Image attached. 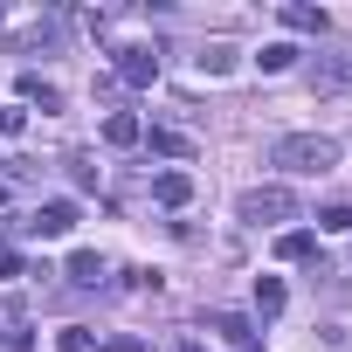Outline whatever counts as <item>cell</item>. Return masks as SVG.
<instances>
[{"instance_id":"1","label":"cell","mask_w":352,"mask_h":352,"mask_svg":"<svg viewBox=\"0 0 352 352\" xmlns=\"http://www.w3.org/2000/svg\"><path fill=\"white\" fill-rule=\"evenodd\" d=\"M270 166H283V173H331V166H338V138H324V131H290V138L270 145Z\"/></svg>"},{"instance_id":"2","label":"cell","mask_w":352,"mask_h":352,"mask_svg":"<svg viewBox=\"0 0 352 352\" xmlns=\"http://www.w3.org/2000/svg\"><path fill=\"white\" fill-rule=\"evenodd\" d=\"M235 214H242L249 228H276V221H297V194H290V187H249V194L235 201Z\"/></svg>"},{"instance_id":"3","label":"cell","mask_w":352,"mask_h":352,"mask_svg":"<svg viewBox=\"0 0 352 352\" xmlns=\"http://www.w3.org/2000/svg\"><path fill=\"white\" fill-rule=\"evenodd\" d=\"M152 76H159V56H152V49H138V42H124V49H118V83L145 90Z\"/></svg>"},{"instance_id":"4","label":"cell","mask_w":352,"mask_h":352,"mask_svg":"<svg viewBox=\"0 0 352 352\" xmlns=\"http://www.w3.org/2000/svg\"><path fill=\"white\" fill-rule=\"evenodd\" d=\"M214 331H221V345H228V352H263V331H256L242 311H214Z\"/></svg>"},{"instance_id":"5","label":"cell","mask_w":352,"mask_h":352,"mask_svg":"<svg viewBox=\"0 0 352 352\" xmlns=\"http://www.w3.org/2000/svg\"><path fill=\"white\" fill-rule=\"evenodd\" d=\"M311 83H318V90H352V49L318 56V63H311Z\"/></svg>"},{"instance_id":"6","label":"cell","mask_w":352,"mask_h":352,"mask_svg":"<svg viewBox=\"0 0 352 352\" xmlns=\"http://www.w3.org/2000/svg\"><path fill=\"white\" fill-rule=\"evenodd\" d=\"M28 228H35V235H69V228H76V201H49Z\"/></svg>"},{"instance_id":"7","label":"cell","mask_w":352,"mask_h":352,"mask_svg":"<svg viewBox=\"0 0 352 352\" xmlns=\"http://www.w3.org/2000/svg\"><path fill=\"white\" fill-rule=\"evenodd\" d=\"M152 201H159V208H187V201H194V180H187V173H159V180H152Z\"/></svg>"},{"instance_id":"8","label":"cell","mask_w":352,"mask_h":352,"mask_svg":"<svg viewBox=\"0 0 352 352\" xmlns=\"http://www.w3.org/2000/svg\"><path fill=\"white\" fill-rule=\"evenodd\" d=\"M276 14H283V28H290V35H324V28H331V21H324V8H297V0H290V8H276Z\"/></svg>"},{"instance_id":"9","label":"cell","mask_w":352,"mask_h":352,"mask_svg":"<svg viewBox=\"0 0 352 352\" xmlns=\"http://www.w3.org/2000/svg\"><path fill=\"white\" fill-rule=\"evenodd\" d=\"M138 138H145V124H138L131 111H111V118H104V145H118V152H124V145H138Z\"/></svg>"},{"instance_id":"10","label":"cell","mask_w":352,"mask_h":352,"mask_svg":"<svg viewBox=\"0 0 352 352\" xmlns=\"http://www.w3.org/2000/svg\"><path fill=\"white\" fill-rule=\"evenodd\" d=\"M69 283L97 290V283H104V256H97V249H76V256H69Z\"/></svg>"},{"instance_id":"11","label":"cell","mask_w":352,"mask_h":352,"mask_svg":"<svg viewBox=\"0 0 352 352\" xmlns=\"http://www.w3.org/2000/svg\"><path fill=\"white\" fill-rule=\"evenodd\" d=\"M152 152H166V159H194V138L173 131V124H152Z\"/></svg>"},{"instance_id":"12","label":"cell","mask_w":352,"mask_h":352,"mask_svg":"<svg viewBox=\"0 0 352 352\" xmlns=\"http://www.w3.org/2000/svg\"><path fill=\"white\" fill-rule=\"evenodd\" d=\"M290 63H297V49H290V42H263V49H256V69H263V76H283Z\"/></svg>"},{"instance_id":"13","label":"cell","mask_w":352,"mask_h":352,"mask_svg":"<svg viewBox=\"0 0 352 352\" xmlns=\"http://www.w3.org/2000/svg\"><path fill=\"white\" fill-rule=\"evenodd\" d=\"M276 256H283V263H311V256H318V235L290 228V235H276Z\"/></svg>"},{"instance_id":"14","label":"cell","mask_w":352,"mask_h":352,"mask_svg":"<svg viewBox=\"0 0 352 352\" xmlns=\"http://www.w3.org/2000/svg\"><path fill=\"white\" fill-rule=\"evenodd\" d=\"M194 63H201V76H228V69H235V49H228V42H208Z\"/></svg>"},{"instance_id":"15","label":"cell","mask_w":352,"mask_h":352,"mask_svg":"<svg viewBox=\"0 0 352 352\" xmlns=\"http://www.w3.org/2000/svg\"><path fill=\"white\" fill-rule=\"evenodd\" d=\"M56 352H97V331L90 324H63L56 331Z\"/></svg>"},{"instance_id":"16","label":"cell","mask_w":352,"mask_h":352,"mask_svg":"<svg viewBox=\"0 0 352 352\" xmlns=\"http://www.w3.org/2000/svg\"><path fill=\"white\" fill-rule=\"evenodd\" d=\"M256 311H263V318L283 311V283H276V276H256Z\"/></svg>"},{"instance_id":"17","label":"cell","mask_w":352,"mask_h":352,"mask_svg":"<svg viewBox=\"0 0 352 352\" xmlns=\"http://www.w3.org/2000/svg\"><path fill=\"white\" fill-rule=\"evenodd\" d=\"M21 97H28V104H42V111H49V104H56V83H42V76H35V69H28V76H21Z\"/></svg>"},{"instance_id":"18","label":"cell","mask_w":352,"mask_h":352,"mask_svg":"<svg viewBox=\"0 0 352 352\" xmlns=\"http://www.w3.org/2000/svg\"><path fill=\"white\" fill-rule=\"evenodd\" d=\"M318 228H324V235H345V228H352V208H345V201H338V208H324V214H318Z\"/></svg>"},{"instance_id":"19","label":"cell","mask_w":352,"mask_h":352,"mask_svg":"<svg viewBox=\"0 0 352 352\" xmlns=\"http://www.w3.org/2000/svg\"><path fill=\"white\" fill-rule=\"evenodd\" d=\"M21 124H28V118H21V111H14V104H0V138H14V131H21Z\"/></svg>"},{"instance_id":"20","label":"cell","mask_w":352,"mask_h":352,"mask_svg":"<svg viewBox=\"0 0 352 352\" xmlns=\"http://www.w3.org/2000/svg\"><path fill=\"white\" fill-rule=\"evenodd\" d=\"M104 352H145V345H138V338H124V331H118V338H104Z\"/></svg>"},{"instance_id":"21","label":"cell","mask_w":352,"mask_h":352,"mask_svg":"<svg viewBox=\"0 0 352 352\" xmlns=\"http://www.w3.org/2000/svg\"><path fill=\"white\" fill-rule=\"evenodd\" d=\"M0 276H21V256L14 249H0Z\"/></svg>"}]
</instances>
